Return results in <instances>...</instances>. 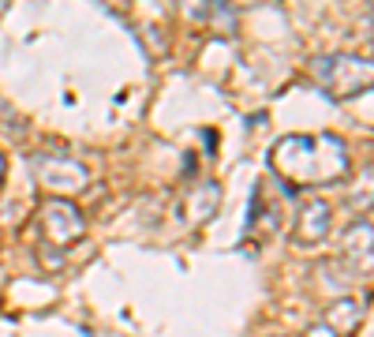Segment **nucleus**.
Returning <instances> with one entry per match:
<instances>
[{
  "label": "nucleus",
  "instance_id": "obj_1",
  "mask_svg": "<svg viewBox=\"0 0 374 337\" xmlns=\"http://www.w3.org/2000/svg\"><path fill=\"white\" fill-rule=\"evenodd\" d=\"M315 75L333 97H352L371 86V64L363 56H345V53L322 56V61H315Z\"/></svg>",
  "mask_w": 374,
  "mask_h": 337
},
{
  "label": "nucleus",
  "instance_id": "obj_2",
  "mask_svg": "<svg viewBox=\"0 0 374 337\" xmlns=\"http://www.w3.org/2000/svg\"><path fill=\"white\" fill-rule=\"evenodd\" d=\"M42 229H45V236L53 244H72V240H79L83 236V229H86V221H83V214L75 210L72 203H60V199H49L45 206H42Z\"/></svg>",
  "mask_w": 374,
  "mask_h": 337
},
{
  "label": "nucleus",
  "instance_id": "obj_3",
  "mask_svg": "<svg viewBox=\"0 0 374 337\" xmlns=\"http://www.w3.org/2000/svg\"><path fill=\"white\" fill-rule=\"evenodd\" d=\"M34 168L42 176V184H49V187H64V191L86 187V168L79 162H68V157H38Z\"/></svg>",
  "mask_w": 374,
  "mask_h": 337
},
{
  "label": "nucleus",
  "instance_id": "obj_4",
  "mask_svg": "<svg viewBox=\"0 0 374 337\" xmlns=\"http://www.w3.org/2000/svg\"><path fill=\"white\" fill-rule=\"evenodd\" d=\"M329 206L322 203V199H311L307 206H303V214H299V221H296V244L299 247H315L322 244L329 236Z\"/></svg>",
  "mask_w": 374,
  "mask_h": 337
},
{
  "label": "nucleus",
  "instance_id": "obj_5",
  "mask_svg": "<svg viewBox=\"0 0 374 337\" xmlns=\"http://www.w3.org/2000/svg\"><path fill=\"white\" fill-rule=\"evenodd\" d=\"M0 176H4V154H0Z\"/></svg>",
  "mask_w": 374,
  "mask_h": 337
}]
</instances>
